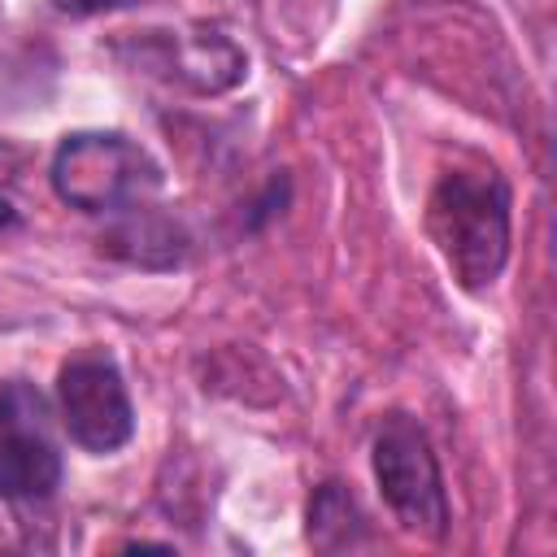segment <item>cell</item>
I'll use <instances>...</instances> for the list:
<instances>
[{
	"mask_svg": "<svg viewBox=\"0 0 557 557\" xmlns=\"http://www.w3.org/2000/svg\"><path fill=\"white\" fill-rule=\"evenodd\" d=\"M61 483V448L39 387L0 383V500H48Z\"/></svg>",
	"mask_w": 557,
	"mask_h": 557,
	"instance_id": "277c9868",
	"label": "cell"
},
{
	"mask_svg": "<svg viewBox=\"0 0 557 557\" xmlns=\"http://www.w3.org/2000/svg\"><path fill=\"white\" fill-rule=\"evenodd\" d=\"M57 413L65 435L87 453H117L135 431V409L109 352H78L61 366Z\"/></svg>",
	"mask_w": 557,
	"mask_h": 557,
	"instance_id": "5b68a950",
	"label": "cell"
},
{
	"mask_svg": "<svg viewBox=\"0 0 557 557\" xmlns=\"http://www.w3.org/2000/svg\"><path fill=\"white\" fill-rule=\"evenodd\" d=\"M122 4H135V0H52V9H57V13H70V17L109 13V9H122Z\"/></svg>",
	"mask_w": 557,
	"mask_h": 557,
	"instance_id": "52a82bcc",
	"label": "cell"
},
{
	"mask_svg": "<svg viewBox=\"0 0 557 557\" xmlns=\"http://www.w3.org/2000/svg\"><path fill=\"white\" fill-rule=\"evenodd\" d=\"M13 222H17V209H13V200H9V196H0V231H4V226H13Z\"/></svg>",
	"mask_w": 557,
	"mask_h": 557,
	"instance_id": "ba28073f",
	"label": "cell"
},
{
	"mask_svg": "<svg viewBox=\"0 0 557 557\" xmlns=\"http://www.w3.org/2000/svg\"><path fill=\"white\" fill-rule=\"evenodd\" d=\"M366 531V513L357 509L352 492L339 483H322L309 500V540L318 548H352Z\"/></svg>",
	"mask_w": 557,
	"mask_h": 557,
	"instance_id": "8992f818",
	"label": "cell"
},
{
	"mask_svg": "<svg viewBox=\"0 0 557 557\" xmlns=\"http://www.w3.org/2000/svg\"><path fill=\"white\" fill-rule=\"evenodd\" d=\"M426 235L466 292H483L509 261V183L474 161L435 178L426 200Z\"/></svg>",
	"mask_w": 557,
	"mask_h": 557,
	"instance_id": "6da1fadb",
	"label": "cell"
},
{
	"mask_svg": "<svg viewBox=\"0 0 557 557\" xmlns=\"http://www.w3.org/2000/svg\"><path fill=\"white\" fill-rule=\"evenodd\" d=\"M374 479L396 513V522L413 535L444 540L448 531V496H444V474L431 453L426 431L409 413L383 418L374 435Z\"/></svg>",
	"mask_w": 557,
	"mask_h": 557,
	"instance_id": "3957f363",
	"label": "cell"
},
{
	"mask_svg": "<svg viewBox=\"0 0 557 557\" xmlns=\"http://www.w3.org/2000/svg\"><path fill=\"white\" fill-rule=\"evenodd\" d=\"M52 191L78 213H139L161 191V165L117 131L65 135L52 152Z\"/></svg>",
	"mask_w": 557,
	"mask_h": 557,
	"instance_id": "7a4b0ae2",
	"label": "cell"
}]
</instances>
